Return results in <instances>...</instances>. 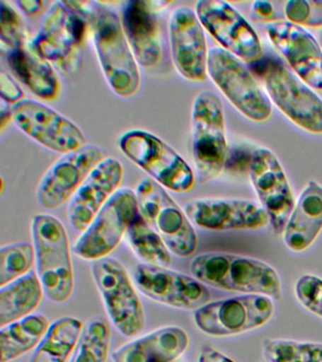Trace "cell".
<instances>
[{"instance_id":"cell-42","label":"cell","mask_w":322,"mask_h":362,"mask_svg":"<svg viewBox=\"0 0 322 362\" xmlns=\"http://www.w3.org/2000/svg\"><path fill=\"white\" fill-rule=\"evenodd\" d=\"M321 41H322V34H321Z\"/></svg>"},{"instance_id":"cell-35","label":"cell","mask_w":322,"mask_h":362,"mask_svg":"<svg viewBox=\"0 0 322 362\" xmlns=\"http://www.w3.org/2000/svg\"><path fill=\"white\" fill-rule=\"evenodd\" d=\"M297 298L311 313L322 318V279L313 274L299 277L295 285Z\"/></svg>"},{"instance_id":"cell-41","label":"cell","mask_w":322,"mask_h":362,"mask_svg":"<svg viewBox=\"0 0 322 362\" xmlns=\"http://www.w3.org/2000/svg\"><path fill=\"white\" fill-rule=\"evenodd\" d=\"M13 121V106L1 99L0 102V129L4 130L8 124Z\"/></svg>"},{"instance_id":"cell-33","label":"cell","mask_w":322,"mask_h":362,"mask_svg":"<svg viewBox=\"0 0 322 362\" xmlns=\"http://www.w3.org/2000/svg\"><path fill=\"white\" fill-rule=\"evenodd\" d=\"M0 42L2 52L27 45V31L21 17L9 3L1 1Z\"/></svg>"},{"instance_id":"cell-27","label":"cell","mask_w":322,"mask_h":362,"mask_svg":"<svg viewBox=\"0 0 322 362\" xmlns=\"http://www.w3.org/2000/svg\"><path fill=\"white\" fill-rule=\"evenodd\" d=\"M42 314H32L0 327V362H12L35 350L50 328Z\"/></svg>"},{"instance_id":"cell-38","label":"cell","mask_w":322,"mask_h":362,"mask_svg":"<svg viewBox=\"0 0 322 362\" xmlns=\"http://www.w3.org/2000/svg\"><path fill=\"white\" fill-rule=\"evenodd\" d=\"M197 362H236L225 354L212 347H205L200 351Z\"/></svg>"},{"instance_id":"cell-26","label":"cell","mask_w":322,"mask_h":362,"mask_svg":"<svg viewBox=\"0 0 322 362\" xmlns=\"http://www.w3.org/2000/svg\"><path fill=\"white\" fill-rule=\"evenodd\" d=\"M44 294L43 285L33 271L0 287V327L32 315Z\"/></svg>"},{"instance_id":"cell-32","label":"cell","mask_w":322,"mask_h":362,"mask_svg":"<svg viewBox=\"0 0 322 362\" xmlns=\"http://www.w3.org/2000/svg\"><path fill=\"white\" fill-rule=\"evenodd\" d=\"M35 264L33 243H16L0 248V287L32 272Z\"/></svg>"},{"instance_id":"cell-14","label":"cell","mask_w":322,"mask_h":362,"mask_svg":"<svg viewBox=\"0 0 322 362\" xmlns=\"http://www.w3.org/2000/svg\"><path fill=\"white\" fill-rule=\"evenodd\" d=\"M195 11L205 30L228 52L250 64L262 58L258 34L230 3L200 0Z\"/></svg>"},{"instance_id":"cell-15","label":"cell","mask_w":322,"mask_h":362,"mask_svg":"<svg viewBox=\"0 0 322 362\" xmlns=\"http://www.w3.org/2000/svg\"><path fill=\"white\" fill-rule=\"evenodd\" d=\"M13 122L28 137L61 155L88 144L77 124L33 99L13 105Z\"/></svg>"},{"instance_id":"cell-24","label":"cell","mask_w":322,"mask_h":362,"mask_svg":"<svg viewBox=\"0 0 322 362\" xmlns=\"http://www.w3.org/2000/svg\"><path fill=\"white\" fill-rule=\"evenodd\" d=\"M322 230V186L311 180L297 200L285 225V245L294 252H302L315 243Z\"/></svg>"},{"instance_id":"cell-5","label":"cell","mask_w":322,"mask_h":362,"mask_svg":"<svg viewBox=\"0 0 322 362\" xmlns=\"http://www.w3.org/2000/svg\"><path fill=\"white\" fill-rule=\"evenodd\" d=\"M229 151L224 110L216 93L202 90L195 96L191 110V153L200 183L219 177Z\"/></svg>"},{"instance_id":"cell-3","label":"cell","mask_w":322,"mask_h":362,"mask_svg":"<svg viewBox=\"0 0 322 362\" xmlns=\"http://www.w3.org/2000/svg\"><path fill=\"white\" fill-rule=\"evenodd\" d=\"M261 78L271 103L305 132L322 134V99L277 57L251 64Z\"/></svg>"},{"instance_id":"cell-40","label":"cell","mask_w":322,"mask_h":362,"mask_svg":"<svg viewBox=\"0 0 322 362\" xmlns=\"http://www.w3.org/2000/svg\"><path fill=\"white\" fill-rule=\"evenodd\" d=\"M18 7L28 16H38L43 11L44 3L40 0H19L16 1Z\"/></svg>"},{"instance_id":"cell-36","label":"cell","mask_w":322,"mask_h":362,"mask_svg":"<svg viewBox=\"0 0 322 362\" xmlns=\"http://www.w3.org/2000/svg\"><path fill=\"white\" fill-rule=\"evenodd\" d=\"M251 153L253 151L248 152V149L241 148V147L229 148L225 168L237 173L248 172Z\"/></svg>"},{"instance_id":"cell-8","label":"cell","mask_w":322,"mask_h":362,"mask_svg":"<svg viewBox=\"0 0 322 362\" xmlns=\"http://www.w3.org/2000/svg\"><path fill=\"white\" fill-rule=\"evenodd\" d=\"M207 74L220 92L245 117L262 123L272 115V103L268 93L244 62L234 54L219 47L209 49Z\"/></svg>"},{"instance_id":"cell-25","label":"cell","mask_w":322,"mask_h":362,"mask_svg":"<svg viewBox=\"0 0 322 362\" xmlns=\"http://www.w3.org/2000/svg\"><path fill=\"white\" fill-rule=\"evenodd\" d=\"M4 53L13 75L33 95L45 100H53L57 98L60 83L52 65L36 55L30 49L29 42Z\"/></svg>"},{"instance_id":"cell-7","label":"cell","mask_w":322,"mask_h":362,"mask_svg":"<svg viewBox=\"0 0 322 362\" xmlns=\"http://www.w3.org/2000/svg\"><path fill=\"white\" fill-rule=\"evenodd\" d=\"M121 152L163 188L175 192L190 191L196 175L182 156L158 136L142 129L124 133Z\"/></svg>"},{"instance_id":"cell-31","label":"cell","mask_w":322,"mask_h":362,"mask_svg":"<svg viewBox=\"0 0 322 362\" xmlns=\"http://www.w3.org/2000/svg\"><path fill=\"white\" fill-rule=\"evenodd\" d=\"M263 355L268 362H322V344L267 339Z\"/></svg>"},{"instance_id":"cell-23","label":"cell","mask_w":322,"mask_h":362,"mask_svg":"<svg viewBox=\"0 0 322 362\" xmlns=\"http://www.w3.org/2000/svg\"><path fill=\"white\" fill-rule=\"evenodd\" d=\"M189 341L182 327H161L121 345L111 358L113 362H174L188 350Z\"/></svg>"},{"instance_id":"cell-30","label":"cell","mask_w":322,"mask_h":362,"mask_svg":"<svg viewBox=\"0 0 322 362\" xmlns=\"http://www.w3.org/2000/svg\"><path fill=\"white\" fill-rule=\"evenodd\" d=\"M111 338V327L105 319L100 316L90 319L69 362H107Z\"/></svg>"},{"instance_id":"cell-18","label":"cell","mask_w":322,"mask_h":362,"mask_svg":"<svg viewBox=\"0 0 322 362\" xmlns=\"http://www.w3.org/2000/svg\"><path fill=\"white\" fill-rule=\"evenodd\" d=\"M183 211L192 225L207 230H253L270 223L261 204L238 198H196Z\"/></svg>"},{"instance_id":"cell-19","label":"cell","mask_w":322,"mask_h":362,"mask_svg":"<svg viewBox=\"0 0 322 362\" xmlns=\"http://www.w3.org/2000/svg\"><path fill=\"white\" fill-rule=\"evenodd\" d=\"M138 290L161 304L185 310H197L211 300L210 291L194 276L144 263L134 270Z\"/></svg>"},{"instance_id":"cell-1","label":"cell","mask_w":322,"mask_h":362,"mask_svg":"<svg viewBox=\"0 0 322 362\" xmlns=\"http://www.w3.org/2000/svg\"><path fill=\"white\" fill-rule=\"evenodd\" d=\"M83 11L91 24L93 44L110 89L120 98H132L140 87L139 64L120 16L100 2H84Z\"/></svg>"},{"instance_id":"cell-11","label":"cell","mask_w":322,"mask_h":362,"mask_svg":"<svg viewBox=\"0 0 322 362\" xmlns=\"http://www.w3.org/2000/svg\"><path fill=\"white\" fill-rule=\"evenodd\" d=\"M138 215L135 191L120 188L81 232L73 245V252L80 259L91 262L108 257L120 245Z\"/></svg>"},{"instance_id":"cell-29","label":"cell","mask_w":322,"mask_h":362,"mask_svg":"<svg viewBox=\"0 0 322 362\" xmlns=\"http://www.w3.org/2000/svg\"><path fill=\"white\" fill-rule=\"evenodd\" d=\"M128 245L144 264L168 268L171 251L161 235L152 228L142 215H138L127 231Z\"/></svg>"},{"instance_id":"cell-13","label":"cell","mask_w":322,"mask_h":362,"mask_svg":"<svg viewBox=\"0 0 322 362\" xmlns=\"http://www.w3.org/2000/svg\"><path fill=\"white\" fill-rule=\"evenodd\" d=\"M106 158L105 150L92 144L62 154L39 181L38 203L44 209H55L69 202L90 173Z\"/></svg>"},{"instance_id":"cell-39","label":"cell","mask_w":322,"mask_h":362,"mask_svg":"<svg viewBox=\"0 0 322 362\" xmlns=\"http://www.w3.org/2000/svg\"><path fill=\"white\" fill-rule=\"evenodd\" d=\"M251 10L256 16L260 17L262 19H270L273 17L274 7L270 1H265V0H257L254 1L251 5Z\"/></svg>"},{"instance_id":"cell-28","label":"cell","mask_w":322,"mask_h":362,"mask_svg":"<svg viewBox=\"0 0 322 362\" xmlns=\"http://www.w3.org/2000/svg\"><path fill=\"white\" fill-rule=\"evenodd\" d=\"M84 325L75 317H63L50 324L30 362H67L83 334Z\"/></svg>"},{"instance_id":"cell-2","label":"cell","mask_w":322,"mask_h":362,"mask_svg":"<svg viewBox=\"0 0 322 362\" xmlns=\"http://www.w3.org/2000/svg\"><path fill=\"white\" fill-rule=\"evenodd\" d=\"M190 272L203 284L222 290L282 298V281L275 269L253 257L209 252L191 260Z\"/></svg>"},{"instance_id":"cell-20","label":"cell","mask_w":322,"mask_h":362,"mask_svg":"<svg viewBox=\"0 0 322 362\" xmlns=\"http://www.w3.org/2000/svg\"><path fill=\"white\" fill-rule=\"evenodd\" d=\"M265 28L294 73L312 89L322 90V48L315 37L287 20L271 21Z\"/></svg>"},{"instance_id":"cell-4","label":"cell","mask_w":322,"mask_h":362,"mask_svg":"<svg viewBox=\"0 0 322 362\" xmlns=\"http://www.w3.org/2000/svg\"><path fill=\"white\" fill-rule=\"evenodd\" d=\"M33 245L36 273L50 301L64 303L74 291V271L69 236L63 223L49 214L33 218Z\"/></svg>"},{"instance_id":"cell-21","label":"cell","mask_w":322,"mask_h":362,"mask_svg":"<svg viewBox=\"0 0 322 362\" xmlns=\"http://www.w3.org/2000/svg\"><path fill=\"white\" fill-rule=\"evenodd\" d=\"M124 168L117 158L108 157L96 166L69 200L67 216L76 231L84 232L96 215L120 189Z\"/></svg>"},{"instance_id":"cell-9","label":"cell","mask_w":322,"mask_h":362,"mask_svg":"<svg viewBox=\"0 0 322 362\" xmlns=\"http://www.w3.org/2000/svg\"><path fill=\"white\" fill-rule=\"evenodd\" d=\"M91 273L106 313L122 335L134 338L146 327L142 302L122 263L103 257L92 263Z\"/></svg>"},{"instance_id":"cell-37","label":"cell","mask_w":322,"mask_h":362,"mask_svg":"<svg viewBox=\"0 0 322 362\" xmlns=\"http://www.w3.org/2000/svg\"><path fill=\"white\" fill-rule=\"evenodd\" d=\"M0 93H1V99L10 104L15 105L25 99L23 90L4 71L0 73Z\"/></svg>"},{"instance_id":"cell-6","label":"cell","mask_w":322,"mask_h":362,"mask_svg":"<svg viewBox=\"0 0 322 362\" xmlns=\"http://www.w3.org/2000/svg\"><path fill=\"white\" fill-rule=\"evenodd\" d=\"M88 20L67 1L53 3L43 19L40 31L29 42L30 49L64 72H74L80 62L81 49Z\"/></svg>"},{"instance_id":"cell-22","label":"cell","mask_w":322,"mask_h":362,"mask_svg":"<svg viewBox=\"0 0 322 362\" xmlns=\"http://www.w3.org/2000/svg\"><path fill=\"white\" fill-rule=\"evenodd\" d=\"M121 24L132 53L140 66H156L162 59L163 44L156 11L149 1L123 3Z\"/></svg>"},{"instance_id":"cell-17","label":"cell","mask_w":322,"mask_h":362,"mask_svg":"<svg viewBox=\"0 0 322 362\" xmlns=\"http://www.w3.org/2000/svg\"><path fill=\"white\" fill-rule=\"evenodd\" d=\"M168 37L172 62L178 74L186 81H205L209 50L205 28L193 8L180 6L171 11Z\"/></svg>"},{"instance_id":"cell-12","label":"cell","mask_w":322,"mask_h":362,"mask_svg":"<svg viewBox=\"0 0 322 362\" xmlns=\"http://www.w3.org/2000/svg\"><path fill=\"white\" fill-rule=\"evenodd\" d=\"M273 313L270 297L248 293L207 303L194 311V322L206 335L227 337L263 327Z\"/></svg>"},{"instance_id":"cell-34","label":"cell","mask_w":322,"mask_h":362,"mask_svg":"<svg viewBox=\"0 0 322 362\" xmlns=\"http://www.w3.org/2000/svg\"><path fill=\"white\" fill-rule=\"evenodd\" d=\"M284 14L288 22L301 27L322 28V0H289Z\"/></svg>"},{"instance_id":"cell-16","label":"cell","mask_w":322,"mask_h":362,"mask_svg":"<svg viewBox=\"0 0 322 362\" xmlns=\"http://www.w3.org/2000/svg\"><path fill=\"white\" fill-rule=\"evenodd\" d=\"M248 175L271 228L275 233H282L296 202L278 158L267 147H256L251 153Z\"/></svg>"},{"instance_id":"cell-10","label":"cell","mask_w":322,"mask_h":362,"mask_svg":"<svg viewBox=\"0 0 322 362\" xmlns=\"http://www.w3.org/2000/svg\"><path fill=\"white\" fill-rule=\"evenodd\" d=\"M135 194L140 214L161 235L171 253L183 257L193 255L197 245L196 231L166 189L148 177L138 183Z\"/></svg>"}]
</instances>
